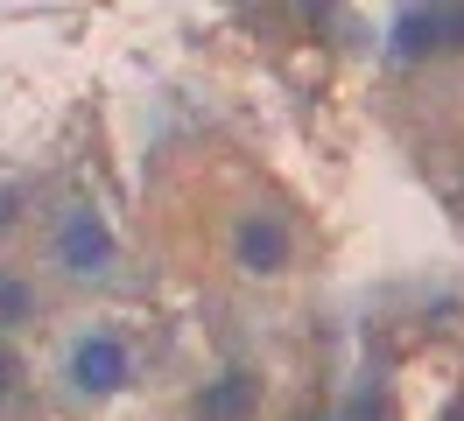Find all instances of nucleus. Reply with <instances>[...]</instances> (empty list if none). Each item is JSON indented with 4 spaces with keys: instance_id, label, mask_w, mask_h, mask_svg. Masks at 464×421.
<instances>
[{
    "instance_id": "f257e3e1",
    "label": "nucleus",
    "mask_w": 464,
    "mask_h": 421,
    "mask_svg": "<svg viewBox=\"0 0 464 421\" xmlns=\"http://www.w3.org/2000/svg\"><path fill=\"white\" fill-rule=\"evenodd\" d=\"M71 379H78V387L85 393H113L120 379H127V351H120V337H85V344H78V351H71Z\"/></svg>"
},
{
    "instance_id": "39448f33",
    "label": "nucleus",
    "mask_w": 464,
    "mask_h": 421,
    "mask_svg": "<svg viewBox=\"0 0 464 421\" xmlns=\"http://www.w3.org/2000/svg\"><path fill=\"white\" fill-rule=\"evenodd\" d=\"M22 316H29V288L0 274V323H22Z\"/></svg>"
},
{
    "instance_id": "7ed1b4c3",
    "label": "nucleus",
    "mask_w": 464,
    "mask_h": 421,
    "mask_svg": "<svg viewBox=\"0 0 464 421\" xmlns=\"http://www.w3.org/2000/svg\"><path fill=\"white\" fill-rule=\"evenodd\" d=\"M63 260H71L78 274H99V267L113 260V239H106V225L92 218V211H71V218H63Z\"/></svg>"
},
{
    "instance_id": "f03ea898",
    "label": "nucleus",
    "mask_w": 464,
    "mask_h": 421,
    "mask_svg": "<svg viewBox=\"0 0 464 421\" xmlns=\"http://www.w3.org/2000/svg\"><path fill=\"white\" fill-rule=\"evenodd\" d=\"M282 260H289V232L275 218L239 225V267H246V274H282Z\"/></svg>"
},
{
    "instance_id": "423d86ee",
    "label": "nucleus",
    "mask_w": 464,
    "mask_h": 421,
    "mask_svg": "<svg viewBox=\"0 0 464 421\" xmlns=\"http://www.w3.org/2000/svg\"><path fill=\"white\" fill-rule=\"evenodd\" d=\"M7 379H14V359H7V351H0V393H7Z\"/></svg>"
},
{
    "instance_id": "20e7f679",
    "label": "nucleus",
    "mask_w": 464,
    "mask_h": 421,
    "mask_svg": "<svg viewBox=\"0 0 464 421\" xmlns=\"http://www.w3.org/2000/svg\"><path fill=\"white\" fill-rule=\"evenodd\" d=\"M254 415V379L246 372H226L198 393V421H246Z\"/></svg>"
}]
</instances>
